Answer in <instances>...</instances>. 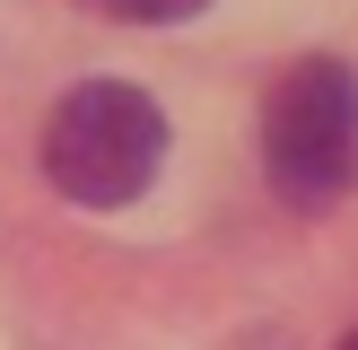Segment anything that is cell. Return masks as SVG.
Segmentation results:
<instances>
[{
	"label": "cell",
	"mask_w": 358,
	"mask_h": 350,
	"mask_svg": "<svg viewBox=\"0 0 358 350\" xmlns=\"http://www.w3.org/2000/svg\"><path fill=\"white\" fill-rule=\"evenodd\" d=\"M166 167V114L122 79H79L44 114V175L79 210H122Z\"/></svg>",
	"instance_id": "obj_1"
},
{
	"label": "cell",
	"mask_w": 358,
	"mask_h": 350,
	"mask_svg": "<svg viewBox=\"0 0 358 350\" xmlns=\"http://www.w3.org/2000/svg\"><path fill=\"white\" fill-rule=\"evenodd\" d=\"M262 175L289 210H332L358 184V70L315 52L262 105Z\"/></svg>",
	"instance_id": "obj_2"
},
{
	"label": "cell",
	"mask_w": 358,
	"mask_h": 350,
	"mask_svg": "<svg viewBox=\"0 0 358 350\" xmlns=\"http://www.w3.org/2000/svg\"><path fill=\"white\" fill-rule=\"evenodd\" d=\"M79 9L122 18V27H184V18H201L210 0H79Z\"/></svg>",
	"instance_id": "obj_3"
},
{
	"label": "cell",
	"mask_w": 358,
	"mask_h": 350,
	"mask_svg": "<svg viewBox=\"0 0 358 350\" xmlns=\"http://www.w3.org/2000/svg\"><path fill=\"white\" fill-rule=\"evenodd\" d=\"M341 350H358V332H350V342H341Z\"/></svg>",
	"instance_id": "obj_4"
}]
</instances>
